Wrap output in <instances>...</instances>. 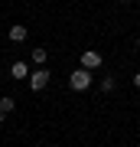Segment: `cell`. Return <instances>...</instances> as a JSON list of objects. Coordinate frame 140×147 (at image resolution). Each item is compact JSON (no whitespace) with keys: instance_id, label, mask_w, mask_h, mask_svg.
Returning <instances> with one entry per match:
<instances>
[{"instance_id":"6da1fadb","label":"cell","mask_w":140,"mask_h":147,"mask_svg":"<svg viewBox=\"0 0 140 147\" xmlns=\"http://www.w3.org/2000/svg\"><path fill=\"white\" fill-rule=\"evenodd\" d=\"M68 88L72 92H88L91 88V72L88 69H75V72L68 75Z\"/></svg>"},{"instance_id":"7a4b0ae2","label":"cell","mask_w":140,"mask_h":147,"mask_svg":"<svg viewBox=\"0 0 140 147\" xmlns=\"http://www.w3.org/2000/svg\"><path fill=\"white\" fill-rule=\"evenodd\" d=\"M46 85H49V72H46V69H36V72L29 75V88L33 92H42Z\"/></svg>"},{"instance_id":"3957f363","label":"cell","mask_w":140,"mask_h":147,"mask_svg":"<svg viewBox=\"0 0 140 147\" xmlns=\"http://www.w3.org/2000/svg\"><path fill=\"white\" fill-rule=\"evenodd\" d=\"M101 62H104V59H101V53H94V49H85V53H82V69H88V72L98 69Z\"/></svg>"},{"instance_id":"277c9868","label":"cell","mask_w":140,"mask_h":147,"mask_svg":"<svg viewBox=\"0 0 140 147\" xmlns=\"http://www.w3.org/2000/svg\"><path fill=\"white\" fill-rule=\"evenodd\" d=\"M7 36H10V42H23V39H26V26H23V23H13Z\"/></svg>"},{"instance_id":"5b68a950","label":"cell","mask_w":140,"mask_h":147,"mask_svg":"<svg viewBox=\"0 0 140 147\" xmlns=\"http://www.w3.org/2000/svg\"><path fill=\"white\" fill-rule=\"evenodd\" d=\"M26 75H33L29 69H26V62H13L10 65V79H26Z\"/></svg>"},{"instance_id":"8992f818","label":"cell","mask_w":140,"mask_h":147,"mask_svg":"<svg viewBox=\"0 0 140 147\" xmlns=\"http://www.w3.org/2000/svg\"><path fill=\"white\" fill-rule=\"evenodd\" d=\"M13 108H16V98H10V95H7V98H0V121H3V115H10Z\"/></svg>"},{"instance_id":"52a82bcc","label":"cell","mask_w":140,"mask_h":147,"mask_svg":"<svg viewBox=\"0 0 140 147\" xmlns=\"http://www.w3.org/2000/svg\"><path fill=\"white\" fill-rule=\"evenodd\" d=\"M114 88H117V79H114V75H104V82H101V92H104V95H111Z\"/></svg>"},{"instance_id":"ba28073f","label":"cell","mask_w":140,"mask_h":147,"mask_svg":"<svg viewBox=\"0 0 140 147\" xmlns=\"http://www.w3.org/2000/svg\"><path fill=\"white\" fill-rule=\"evenodd\" d=\"M33 62H39V65L46 62V49H33Z\"/></svg>"},{"instance_id":"9c48e42d","label":"cell","mask_w":140,"mask_h":147,"mask_svg":"<svg viewBox=\"0 0 140 147\" xmlns=\"http://www.w3.org/2000/svg\"><path fill=\"white\" fill-rule=\"evenodd\" d=\"M134 85H137V88H140V72H137V75H134Z\"/></svg>"},{"instance_id":"30bf717a","label":"cell","mask_w":140,"mask_h":147,"mask_svg":"<svg viewBox=\"0 0 140 147\" xmlns=\"http://www.w3.org/2000/svg\"><path fill=\"white\" fill-rule=\"evenodd\" d=\"M121 3H134V0H121Z\"/></svg>"},{"instance_id":"8fae6325","label":"cell","mask_w":140,"mask_h":147,"mask_svg":"<svg viewBox=\"0 0 140 147\" xmlns=\"http://www.w3.org/2000/svg\"><path fill=\"white\" fill-rule=\"evenodd\" d=\"M137 49H140V39H137Z\"/></svg>"}]
</instances>
